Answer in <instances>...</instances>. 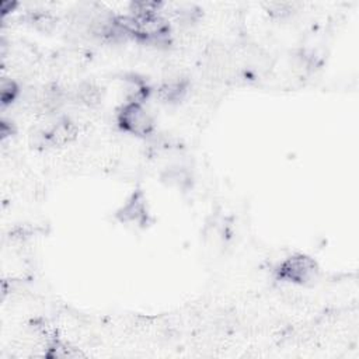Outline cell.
<instances>
[{"label": "cell", "mask_w": 359, "mask_h": 359, "mask_svg": "<svg viewBox=\"0 0 359 359\" xmlns=\"http://www.w3.org/2000/svg\"><path fill=\"white\" fill-rule=\"evenodd\" d=\"M317 262L304 254H293L276 266L278 279L294 285H307L317 279Z\"/></svg>", "instance_id": "cell-1"}, {"label": "cell", "mask_w": 359, "mask_h": 359, "mask_svg": "<svg viewBox=\"0 0 359 359\" xmlns=\"http://www.w3.org/2000/svg\"><path fill=\"white\" fill-rule=\"evenodd\" d=\"M118 125L122 130L135 136H147L154 128L153 118L140 100H129L121 107Z\"/></svg>", "instance_id": "cell-2"}, {"label": "cell", "mask_w": 359, "mask_h": 359, "mask_svg": "<svg viewBox=\"0 0 359 359\" xmlns=\"http://www.w3.org/2000/svg\"><path fill=\"white\" fill-rule=\"evenodd\" d=\"M140 196L142 194H133L130 201L122 209L121 213L126 222H140V217L144 216V201L140 199Z\"/></svg>", "instance_id": "cell-3"}, {"label": "cell", "mask_w": 359, "mask_h": 359, "mask_svg": "<svg viewBox=\"0 0 359 359\" xmlns=\"http://www.w3.org/2000/svg\"><path fill=\"white\" fill-rule=\"evenodd\" d=\"M17 91H18V88H17L14 81H11V80L3 81V84H1V101H3V104L11 102L14 100Z\"/></svg>", "instance_id": "cell-4"}]
</instances>
